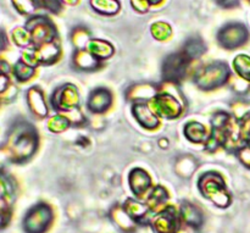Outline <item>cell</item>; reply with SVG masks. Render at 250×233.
I'll use <instances>...</instances> for the list:
<instances>
[{
  "label": "cell",
  "instance_id": "cell-26",
  "mask_svg": "<svg viewBox=\"0 0 250 233\" xmlns=\"http://www.w3.org/2000/svg\"><path fill=\"white\" fill-rule=\"evenodd\" d=\"M234 66L239 75L246 80L250 81V58L246 55H239L234 60Z\"/></svg>",
  "mask_w": 250,
  "mask_h": 233
},
{
  "label": "cell",
  "instance_id": "cell-38",
  "mask_svg": "<svg viewBox=\"0 0 250 233\" xmlns=\"http://www.w3.org/2000/svg\"><path fill=\"white\" fill-rule=\"evenodd\" d=\"M65 1H67L68 4H75V2H77L78 0H65Z\"/></svg>",
  "mask_w": 250,
  "mask_h": 233
},
{
  "label": "cell",
  "instance_id": "cell-24",
  "mask_svg": "<svg viewBox=\"0 0 250 233\" xmlns=\"http://www.w3.org/2000/svg\"><path fill=\"white\" fill-rule=\"evenodd\" d=\"M0 199H14V183L4 173H0Z\"/></svg>",
  "mask_w": 250,
  "mask_h": 233
},
{
  "label": "cell",
  "instance_id": "cell-5",
  "mask_svg": "<svg viewBox=\"0 0 250 233\" xmlns=\"http://www.w3.org/2000/svg\"><path fill=\"white\" fill-rule=\"evenodd\" d=\"M248 29L242 23H231L220 31L219 42L227 49H236L248 41Z\"/></svg>",
  "mask_w": 250,
  "mask_h": 233
},
{
  "label": "cell",
  "instance_id": "cell-25",
  "mask_svg": "<svg viewBox=\"0 0 250 233\" xmlns=\"http://www.w3.org/2000/svg\"><path fill=\"white\" fill-rule=\"evenodd\" d=\"M186 134L192 142L199 143L205 137V128L200 124H189L186 127Z\"/></svg>",
  "mask_w": 250,
  "mask_h": 233
},
{
  "label": "cell",
  "instance_id": "cell-23",
  "mask_svg": "<svg viewBox=\"0 0 250 233\" xmlns=\"http://www.w3.org/2000/svg\"><path fill=\"white\" fill-rule=\"evenodd\" d=\"M12 41L16 44L17 46H21V48H26L29 45V43L32 42L31 34H29L28 29H24L22 27H17L16 29H14L11 33Z\"/></svg>",
  "mask_w": 250,
  "mask_h": 233
},
{
  "label": "cell",
  "instance_id": "cell-39",
  "mask_svg": "<svg viewBox=\"0 0 250 233\" xmlns=\"http://www.w3.org/2000/svg\"><path fill=\"white\" fill-rule=\"evenodd\" d=\"M249 1H250V0H249Z\"/></svg>",
  "mask_w": 250,
  "mask_h": 233
},
{
  "label": "cell",
  "instance_id": "cell-30",
  "mask_svg": "<svg viewBox=\"0 0 250 233\" xmlns=\"http://www.w3.org/2000/svg\"><path fill=\"white\" fill-rule=\"evenodd\" d=\"M42 4L46 7V9L51 10L54 12H58L61 9L60 0H41Z\"/></svg>",
  "mask_w": 250,
  "mask_h": 233
},
{
  "label": "cell",
  "instance_id": "cell-10",
  "mask_svg": "<svg viewBox=\"0 0 250 233\" xmlns=\"http://www.w3.org/2000/svg\"><path fill=\"white\" fill-rule=\"evenodd\" d=\"M124 209L136 224H146L148 221L149 210H150L148 205H144L133 199H128L125 203Z\"/></svg>",
  "mask_w": 250,
  "mask_h": 233
},
{
  "label": "cell",
  "instance_id": "cell-8",
  "mask_svg": "<svg viewBox=\"0 0 250 233\" xmlns=\"http://www.w3.org/2000/svg\"><path fill=\"white\" fill-rule=\"evenodd\" d=\"M188 63H189V59L185 55V53L172 54L168 56L164 64V73L166 75V78L172 81L183 78Z\"/></svg>",
  "mask_w": 250,
  "mask_h": 233
},
{
  "label": "cell",
  "instance_id": "cell-35",
  "mask_svg": "<svg viewBox=\"0 0 250 233\" xmlns=\"http://www.w3.org/2000/svg\"><path fill=\"white\" fill-rule=\"evenodd\" d=\"M9 220H10L9 215H2V214H0V230L4 229V227L6 226L7 222H9Z\"/></svg>",
  "mask_w": 250,
  "mask_h": 233
},
{
  "label": "cell",
  "instance_id": "cell-11",
  "mask_svg": "<svg viewBox=\"0 0 250 233\" xmlns=\"http://www.w3.org/2000/svg\"><path fill=\"white\" fill-rule=\"evenodd\" d=\"M155 105L159 114L166 117H177L181 112L180 105L173 98H171V95H159L155 100Z\"/></svg>",
  "mask_w": 250,
  "mask_h": 233
},
{
  "label": "cell",
  "instance_id": "cell-12",
  "mask_svg": "<svg viewBox=\"0 0 250 233\" xmlns=\"http://www.w3.org/2000/svg\"><path fill=\"white\" fill-rule=\"evenodd\" d=\"M112 221L115 222L117 227L124 233H132L136 230V222L132 220V217L121 208H114L110 212Z\"/></svg>",
  "mask_w": 250,
  "mask_h": 233
},
{
  "label": "cell",
  "instance_id": "cell-29",
  "mask_svg": "<svg viewBox=\"0 0 250 233\" xmlns=\"http://www.w3.org/2000/svg\"><path fill=\"white\" fill-rule=\"evenodd\" d=\"M10 161H11V156H10L9 151H7L5 147H1L0 148V173H2V170H4L6 164L10 163Z\"/></svg>",
  "mask_w": 250,
  "mask_h": 233
},
{
  "label": "cell",
  "instance_id": "cell-27",
  "mask_svg": "<svg viewBox=\"0 0 250 233\" xmlns=\"http://www.w3.org/2000/svg\"><path fill=\"white\" fill-rule=\"evenodd\" d=\"M12 2L21 14H32L37 7L36 0H12Z\"/></svg>",
  "mask_w": 250,
  "mask_h": 233
},
{
  "label": "cell",
  "instance_id": "cell-15",
  "mask_svg": "<svg viewBox=\"0 0 250 233\" xmlns=\"http://www.w3.org/2000/svg\"><path fill=\"white\" fill-rule=\"evenodd\" d=\"M129 183H131L132 191L137 195H142L150 186V178L148 177L146 172H144L141 169L132 171L129 176Z\"/></svg>",
  "mask_w": 250,
  "mask_h": 233
},
{
  "label": "cell",
  "instance_id": "cell-16",
  "mask_svg": "<svg viewBox=\"0 0 250 233\" xmlns=\"http://www.w3.org/2000/svg\"><path fill=\"white\" fill-rule=\"evenodd\" d=\"M133 112L136 115L137 120L143 125L144 127H148V128H154L158 125V120H156L155 115L150 111L149 107H146V105H134Z\"/></svg>",
  "mask_w": 250,
  "mask_h": 233
},
{
  "label": "cell",
  "instance_id": "cell-1",
  "mask_svg": "<svg viewBox=\"0 0 250 233\" xmlns=\"http://www.w3.org/2000/svg\"><path fill=\"white\" fill-rule=\"evenodd\" d=\"M38 138L33 127L28 124H17L12 126L7 136L5 148L11 156L12 163H23L28 160L37 149Z\"/></svg>",
  "mask_w": 250,
  "mask_h": 233
},
{
  "label": "cell",
  "instance_id": "cell-13",
  "mask_svg": "<svg viewBox=\"0 0 250 233\" xmlns=\"http://www.w3.org/2000/svg\"><path fill=\"white\" fill-rule=\"evenodd\" d=\"M27 102H28L29 109L32 110L33 114L37 116L44 117L48 112V109L45 106V102H44L43 94L41 90L37 87H32L27 93Z\"/></svg>",
  "mask_w": 250,
  "mask_h": 233
},
{
  "label": "cell",
  "instance_id": "cell-7",
  "mask_svg": "<svg viewBox=\"0 0 250 233\" xmlns=\"http://www.w3.org/2000/svg\"><path fill=\"white\" fill-rule=\"evenodd\" d=\"M27 29L31 34L32 42L36 44L50 43L53 39L54 27L44 17H33L27 22Z\"/></svg>",
  "mask_w": 250,
  "mask_h": 233
},
{
  "label": "cell",
  "instance_id": "cell-32",
  "mask_svg": "<svg viewBox=\"0 0 250 233\" xmlns=\"http://www.w3.org/2000/svg\"><path fill=\"white\" fill-rule=\"evenodd\" d=\"M10 71H11V67H10L9 63H7L4 58L0 56V75L7 76Z\"/></svg>",
  "mask_w": 250,
  "mask_h": 233
},
{
  "label": "cell",
  "instance_id": "cell-20",
  "mask_svg": "<svg viewBox=\"0 0 250 233\" xmlns=\"http://www.w3.org/2000/svg\"><path fill=\"white\" fill-rule=\"evenodd\" d=\"M166 199H167V193H166V191L163 187H158L153 191L150 197L148 198L146 205H148L149 209H158L159 207H161L166 202Z\"/></svg>",
  "mask_w": 250,
  "mask_h": 233
},
{
  "label": "cell",
  "instance_id": "cell-14",
  "mask_svg": "<svg viewBox=\"0 0 250 233\" xmlns=\"http://www.w3.org/2000/svg\"><path fill=\"white\" fill-rule=\"evenodd\" d=\"M111 103V95L106 89H98L90 94L88 106L93 112H103L109 107Z\"/></svg>",
  "mask_w": 250,
  "mask_h": 233
},
{
  "label": "cell",
  "instance_id": "cell-37",
  "mask_svg": "<svg viewBox=\"0 0 250 233\" xmlns=\"http://www.w3.org/2000/svg\"><path fill=\"white\" fill-rule=\"evenodd\" d=\"M161 0H148V2H151V4H158V2H160Z\"/></svg>",
  "mask_w": 250,
  "mask_h": 233
},
{
  "label": "cell",
  "instance_id": "cell-6",
  "mask_svg": "<svg viewBox=\"0 0 250 233\" xmlns=\"http://www.w3.org/2000/svg\"><path fill=\"white\" fill-rule=\"evenodd\" d=\"M151 224L156 233H177L180 231L181 216L175 208L167 207L154 217Z\"/></svg>",
  "mask_w": 250,
  "mask_h": 233
},
{
  "label": "cell",
  "instance_id": "cell-19",
  "mask_svg": "<svg viewBox=\"0 0 250 233\" xmlns=\"http://www.w3.org/2000/svg\"><path fill=\"white\" fill-rule=\"evenodd\" d=\"M12 73H14V76L19 82H26L34 75V67L20 60L15 64L14 68H12Z\"/></svg>",
  "mask_w": 250,
  "mask_h": 233
},
{
  "label": "cell",
  "instance_id": "cell-34",
  "mask_svg": "<svg viewBox=\"0 0 250 233\" xmlns=\"http://www.w3.org/2000/svg\"><path fill=\"white\" fill-rule=\"evenodd\" d=\"M6 44L7 42H6V37H5V33L0 31V51H2L5 48H6Z\"/></svg>",
  "mask_w": 250,
  "mask_h": 233
},
{
  "label": "cell",
  "instance_id": "cell-28",
  "mask_svg": "<svg viewBox=\"0 0 250 233\" xmlns=\"http://www.w3.org/2000/svg\"><path fill=\"white\" fill-rule=\"evenodd\" d=\"M153 34L156 39H166V37H168L171 34V29L168 24L163 23V22H159L153 26Z\"/></svg>",
  "mask_w": 250,
  "mask_h": 233
},
{
  "label": "cell",
  "instance_id": "cell-3",
  "mask_svg": "<svg viewBox=\"0 0 250 233\" xmlns=\"http://www.w3.org/2000/svg\"><path fill=\"white\" fill-rule=\"evenodd\" d=\"M215 173H207L203 176L200 181V190L202 192L220 208L229 207L231 203L229 193L225 191L224 182L221 181L220 176H214Z\"/></svg>",
  "mask_w": 250,
  "mask_h": 233
},
{
  "label": "cell",
  "instance_id": "cell-22",
  "mask_svg": "<svg viewBox=\"0 0 250 233\" xmlns=\"http://www.w3.org/2000/svg\"><path fill=\"white\" fill-rule=\"evenodd\" d=\"M92 5L95 10L103 14H115L119 11V2L116 0H92Z\"/></svg>",
  "mask_w": 250,
  "mask_h": 233
},
{
  "label": "cell",
  "instance_id": "cell-17",
  "mask_svg": "<svg viewBox=\"0 0 250 233\" xmlns=\"http://www.w3.org/2000/svg\"><path fill=\"white\" fill-rule=\"evenodd\" d=\"M59 53V46H56L55 44L50 43H46L44 45L39 46L36 51H34V55H36V59L38 63H44V64H48L51 63V59L56 58Z\"/></svg>",
  "mask_w": 250,
  "mask_h": 233
},
{
  "label": "cell",
  "instance_id": "cell-9",
  "mask_svg": "<svg viewBox=\"0 0 250 233\" xmlns=\"http://www.w3.org/2000/svg\"><path fill=\"white\" fill-rule=\"evenodd\" d=\"M180 216L181 220L188 227H192V229H198L204 222V216H203L202 212L190 203H183L182 207H181Z\"/></svg>",
  "mask_w": 250,
  "mask_h": 233
},
{
  "label": "cell",
  "instance_id": "cell-18",
  "mask_svg": "<svg viewBox=\"0 0 250 233\" xmlns=\"http://www.w3.org/2000/svg\"><path fill=\"white\" fill-rule=\"evenodd\" d=\"M205 51V45L200 39L198 38H192L186 43L185 49H183V53L187 56L188 59H195L199 58L203 53Z\"/></svg>",
  "mask_w": 250,
  "mask_h": 233
},
{
  "label": "cell",
  "instance_id": "cell-21",
  "mask_svg": "<svg viewBox=\"0 0 250 233\" xmlns=\"http://www.w3.org/2000/svg\"><path fill=\"white\" fill-rule=\"evenodd\" d=\"M89 49L95 56L100 59H105L112 54V46L103 41H92L89 44Z\"/></svg>",
  "mask_w": 250,
  "mask_h": 233
},
{
  "label": "cell",
  "instance_id": "cell-36",
  "mask_svg": "<svg viewBox=\"0 0 250 233\" xmlns=\"http://www.w3.org/2000/svg\"><path fill=\"white\" fill-rule=\"evenodd\" d=\"M177 233H195L194 232V229H192V227H189V229H182V230H180V231H178Z\"/></svg>",
  "mask_w": 250,
  "mask_h": 233
},
{
  "label": "cell",
  "instance_id": "cell-2",
  "mask_svg": "<svg viewBox=\"0 0 250 233\" xmlns=\"http://www.w3.org/2000/svg\"><path fill=\"white\" fill-rule=\"evenodd\" d=\"M53 222V210L48 204L39 203L24 215L22 227L26 233H45Z\"/></svg>",
  "mask_w": 250,
  "mask_h": 233
},
{
  "label": "cell",
  "instance_id": "cell-33",
  "mask_svg": "<svg viewBox=\"0 0 250 233\" xmlns=\"http://www.w3.org/2000/svg\"><path fill=\"white\" fill-rule=\"evenodd\" d=\"M216 1L224 7H232V6H236V5H238L239 0H216Z\"/></svg>",
  "mask_w": 250,
  "mask_h": 233
},
{
  "label": "cell",
  "instance_id": "cell-4",
  "mask_svg": "<svg viewBox=\"0 0 250 233\" xmlns=\"http://www.w3.org/2000/svg\"><path fill=\"white\" fill-rule=\"evenodd\" d=\"M197 77V83L200 87L210 89V88H215L225 83V81L229 77V68L222 63L212 64L205 67Z\"/></svg>",
  "mask_w": 250,
  "mask_h": 233
},
{
  "label": "cell",
  "instance_id": "cell-31",
  "mask_svg": "<svg viewBox=\"0 0 250 233\" xmlns=\"http://www.w3.org/2000/svg\"><path fill=\"white\" fill-rule=\"evenodd\" d=\"M10 80L7 76L0 75V97L10 88Z\"/></svg>",
  "mask_w": 250,
  "mask_h": 233
}]
</instances>
